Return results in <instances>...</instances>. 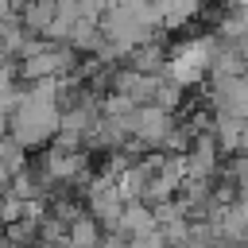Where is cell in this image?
<instances>
[{"instance_id": "2", "label": "cell", "mask_w": 248, "mask_h": 248, "mask_svg": "<svg viewBox=\"0 0 248 248\" xmlns=\"http://www.w3.org/2000/svg\"><path fill=\"white\" fill-rule=\"evenodd\" d=\"M93 240H97V229H93L89 221H78V225H74V244H78V248H89Z\"/></svg>"}, {"instance_id": "3", "label": "cell", "mask_w": 248, "mask_h": 248, "mask_svg": "<svg viewBox=\"0 0 248 248\" xmlns=\"http://www.w3.org/2000/svg\"><path fill=\"white\" fill-rule=\"evenodd\" d=\"M12 12H16V8H12V0H0V19H8Z\"/></svg>"}, {"instance_id": "1", "label": "cell", "mask_w": 248, "mask_h": 248, "mask_svg": "<svg viewBox=\"0 0 248 248\" xmlns=\"http://www.w3.org/2000/svg\"><path fill=\"white\" fill-rule=\"evenodd\" d=\"M205 66H209V43H186V46H178L170 54V78L178 85L198 81L205 74Z\"/></svg>"}]
</instances>
